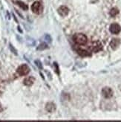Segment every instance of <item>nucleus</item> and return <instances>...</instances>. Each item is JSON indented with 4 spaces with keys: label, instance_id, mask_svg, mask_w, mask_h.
Instances as JSON below:
<instances>
[{
    "label": "nucleus",
    "instance_id": "nucleus-10",
    "mask_svg": "<svg viewBox=\"0 0 121 122\" xmlns=\"http://www.w3.org/2000/svg\"><path fill=\"white\" fill-rule=\"evenodd\" d=\"M45 109L48 112H53V111H55L56 106L53 103H48L45 107Z\"/></svg>",
    "mask_w": 121,
    "mask_h": 122
},
{
    "label": "nucleus",
    "instance_id": "nucleus-12",
    "mask_svg": "<svg viewBox=\"0 0 121 122\" xmlns=\"http://www.w3.org/2000/svg\"><path fill=\"white\" fill-rule=\"evenodd\" d=\"M118 14H119V10H118V9L116 8H112V9L110 10V16H112V17L116 16Z\"/></svg>",
    "mask_w": 121,
    "mask_h": 122
},
{
    "label": "nucleus",
    "instance_id": "nucleus-2",
    "mask_svg": "<svg viewBox=\"0 0 121 122\" xmlns=\"http://www.w3.org/2000/svg\"><path fill=\"white\" fill-rule=\"evenodd\" d=\"M16 71L20 76H25L30 72V68L28 65L22 64L20 66H19V68L17 69Z\"/></svg>",
    "mask_w": 121,
    "mask_h": 122
},
{
    "label": "nucleus",
    "instance_id": "nucleus-9",
    "mask_svg": "<svg viewBox=\"0 0 121 122\" xmlns=\"http://www.w3.org/2000/svg\"><path fill=\"white\" fill-rule=\"evenodd\" d=\"M34 81H35V79L33 77H28L24 80L23 83H24V85H25L27 86H31L34 84Z\"/></svg>",
    "mask_w": 121,
    "mask_h": 122
},
{
    "label": "nucleus",
    "instance_id": "nucleus-11",
    "mask_svg": "<svg viewBox=\"0 0 121 122\" xmlns=\"http://www.w3.org/2000/svg\"><path fill=\"white\" fill-rule=\"evenodd\" d=\"M77 53L80 54V56L82 57H87V56H89V52L88 51H86V49H83V48H78V49L77 50Z\"/></svg>",
    "mask_w": 121,
    "mask_h": 122
},
{
    "label": "nucleus",
    "instance_id": "nucleus-5",
    "mask_svg": "<svg viewBox=\"0 0 121 122\" xmlns=\"http://www.w3.org/2000/svg\"><path fill=\"white\" fill-rule=\"evenodd\" d=\"M102 48V44L100 43V42L98 41H96V42H94L92 46L90 47V49L93 52H97V51H100L101 49Z\"/></svg>",
    "mask_w": 121,
    "mask_h": 122
},
{
    "label": "nucleus",
    "instance_id": "nucleus-1",
    "mask_svg": "<svg viewBox=\"0 0 121 122\" xmlns=\"http://www.w3.org/2000/svg\"><path fill=\"white\" fill-rule=\"evenodd\" d=\"M72 40L75 42L76 44L79 45V46H84L88 42V38L87 36L83 34H75L73 37H72Z\"/></svg>",
    "mask_w": 121,
    "mask_h": 122
},
{
    "label": "nucleus",
    "instance_id": "nucleus-4",
    "mask_svg": "<svg viewBox=\"0 0 121 122\" xmlns=\"http://www.w3.org/2000/svg\"><path fill=\"white\" fill-rule=\"evenodd\" d=\"M109 30L111 34H118L120 30H121V28L119 24L117 23H112L111 25L109 27Z\"/></svg>",
    "mask_w": 121,
    "mask_h": 122
},
{
    "label": "nucleus",
    "instance_id": "nucleus-13",
    "mask_svg": "<svg viewBox=\"0 0 121 122\" xmlns=\"http://www.w3.org/2000/svg\"><path fill=\"white\" fill-rule=\"evenodd\" d=\"M17 4L19 5V6L20 8H22L23 10H28V6L22 2H20V1H18L17 2Z\"/></svg>",
    "mask_w": 121,
    "mask_h": 122
},
{
    "label": "nucleus",
    "instance_id": "nucleus-6",
    "mask_svg": "<svg viewBox=\"0 0 121 122\" xmlns=\"http://www.w3.org/2000/svg\"><path fill=\"white\" fill-rule=\"evenodd\" d=\"M58 14L61 16H67L69 13V9L65 7V6H60L57 10Z\"/></svg>",
    "mask_w": 121,
    "mask_h": 122
},
{
    "label": "nucleus",
    "instance_id": "nucleus-3",
    "mask_svg": "<svg viewBox=\"0 0 121 122\" xmlns=\"http://www.w3.org/2000/svg\"><path fill=\"white\" fill-rule=\"evenodd\" d=\"M113 91L109 87H105L102 89V95L105 98H111L113 96Z\"/></svg>",
    "mask_w": 121,
    "mask_h": 122
},
{
    "label": "nucleus",
    "instance_id": "nucleus-8",
    "mask_svg": "<svg viewBox=\"0 0 121 122\" xmlns=\"http://www.w3.org/2000/svg\"><path fill=\"white\" fill-rule=\"evenodd\" d=\"M120 45V40L117 38H114L110 42V46L113 50H116Z\"/></svg>",
    "mask_w": 121,
    "mask_h": 122
},
{
    "label": "nucleus",
    "instance_id": "nucleus-7",
    "mask_svg": "<svg viewBox=\"0 0 121 122\" xmlns=\"http://www.w3.org/2000/svg\"><path fill=\"white\" fill-rule=\"evenodd\" d=\"M31 10L34 14H39V12L41 10V4L39 2H35L33 3L31 5Z\"/></svg>",
    "mask_w": 121,
    "mask_h": 122
}]
</instances>
